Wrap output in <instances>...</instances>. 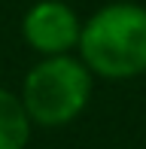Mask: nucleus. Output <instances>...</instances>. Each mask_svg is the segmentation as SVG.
<instances>
[{
    "label": "nucleus",
    "mask_w": 146,
    "mask_h": 149,
    "mask_svg": "<svg viewBox=\"0 0 146 149\" xmlns=\"http://www.w3.org/2000/svg\"><path fill=\"white\" fill-rule=\"evenodd\" d=\"M95 73L85 67L82 58L52 55L31 67L22 85V104L34 125L64 128L88 107Z\"/></svg>",
    "instance_id": "nucleus-2"
},
{
    "label": "nucleus",
    "mask_w": 146,
    "mask_h": 149,
    "mask_svg": "<svg viewBox=\"0 0 146 149\" xmlns=\"http://www.w3.org/2000/svg\"><path fill=\"white\" fill-rule=\"evenodd\" d=\"M31 122L22 97L9 88H0V149H24L31 140Z\"/></svg>",
    "instance_id": "nucleus-4"
},
{
    "label": "nucleus",
    "mask_w": 146,
    "mask_h": 149,
    "mask_svg": "<svg viewBox=\"0 0 146 149\" xmlns=\"http://www.w3.org/2000/svg\"><path fill=\"white\" fill-rule=\"evenodd\" d=\"M82 61L101 79H134L146 73V6L131 0L107 3L82 22Z\"/></svg>",
    "instance_id": "nucleus-1"
},
{
    "label": "nucleus",
    "mask_w": 146,
    "mask_h": 149,
    "mask_svg": "<svg viewBox=\"0 0 146 149\" xmlns=\"http://www.w3.org/2000/svg\"><path fill=\"white\" fill-rule=\"evenodd\" d=\"M79 33H82V22L76 9L64 0H37L22 18L24 43L43 58L70 55V49L79 46Z\"/></svg>",
    "instance_id": "nucleus-3"
}]
</instances>
